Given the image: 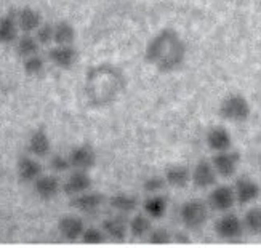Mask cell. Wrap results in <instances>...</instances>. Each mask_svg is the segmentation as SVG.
<instances>
[{
  "label": "cell",
  "mask_w": 261,
  "mask_h": 248,
  "mask_svg": "<svg viewBox=\"0 0 261 248\" xmlns=\"http://www.w3.org/2000/svg\"><path fill=\"white\" fill-rule=\"evenodd\" d=\"M208 204L203 200L192 199L185 202L179 208V219L186 229L196 231L200 229L208 219Z\"/></svg>",
  "instance_id": "277c9868"
},
{
  "label": "cell",
  "mask_w": 261,
  "mask_h": 248,
  "mask_svg": "<svg viewBox=\"0 0 261 248\" xmlns=\"http://www.w3.org/2000/svg\"><path fill=\"white\" fill-rule=\"evenodd\" d=\"M146 240L152 245H167L173 242V234L165 228H152Z\"/></svg>",
  "instance_id": "1f68e13d"
},
{
  "label": "cell",
  "mask_w": 261,
  "mask_h": 248,
  "mask_svg": "<svg viewBox=\"0 0 261 248\" xmlns=\"http://www.w3.org/2000/svg\"><path fill=\"white\" fill-rule=\"evenodd\" d=\"M167 179L165 176L161 175H152V176H147L144 181H143V190L146 194H159L167 187Z\"/></svg>",
  "instance_id": "f546056e"
},
{
  "label": "cell",
  "mask_w": 261,
  "mask_h": 248,
  "mask_svg": "<svg viewBox=\"0 0 261 248\" xmlns=\"http://www.w3.org/2000/svg\"><path fill=\"white\" fill-rule=\"evenodd\" d=\"M164 176L167 179V184L175 189H185L191 183V170L186 165H170L167 167Z\"/></svg>",
  "instance_id": "7402d4cb"
},
{
  "label": "cell",
  "mask_w": 261,
  "mask_h": 248,
  "mask_svg": "<svg viewBox=\"0 0 261 248\" xmlns=\"http://www.w3.org/2000/svg\"><path fill=\"white\" fill-rule=\"evenodd\" d=\"M22 69L28 75H40L45 69V60L37 53V54H32L28 56V58L22 60Z\"/></svg>",
  "instance_id": "f1b7e54d"
},
{
  "label": "cell",
  "mask_w": 261,
  "mask_h": 248,
  "mask_svg": "<svg viewBox=\"0 0 261 248\" xmlns=\"http://www.w3.org/2000/svg\"><path fill=\"white\" fill-rule=\"evenodd\" d=\"M212 163L220 178H232L237 172V168H239L241 154L236 151H231V149L215 152Z\"/></svg>",
  "instance_id": "9c48e42d"
},
{
  "label": "cell",
  "mask_w": 261,
  "mask_h": 248,
  "mask_svg": "<svg viewBox=\"0 0 261 248\" xmlns=\"http://www.w3.org/2000/svg\"><path fill=\"white\" fill-rule=\"evenodd\" d=\"M71 165L75 170H92L96 163V152L90 144H81L69 152Z\"/></svg>",
  "instance_id": "4fadbf2b"
},
{
  "label": "cell",
  "mask_w": 261,
  "mask_h": 248,
  "mask_svg": "<svg viewBox=\"0 0 261 248\" xmlns=\"http://www.w3.org/2000/svg\"><path fill=\"white\" fill-rule=\"evenodd\" d=\"M167 210H168V202L161 194H149V197L143 202V211L152 219L164 218Z\"/></svg>",
  "instance_id": "603a6c76"
},
{
  "label": "cell",
  "mask_w": 261,
  "mask_h": 248,
  "mask_svg": "<svg viewBox=\"0 0 261 248\" xmlns=\"http://www.w3.org/2000/svg\"><path fill=\"white\" fill-rule=\"evenodd\" d=\"M242 221L247 232H250L253 235H261V207L248 208Z\"/></svg>",
  "instance_id": "83f0119b"
},
{
  "label": "cell",
  "mask_w": 261,
  "mask_h": 248,
  "mask_svg": "<svg viewBox=\"0 0 261 248\" xmlns=\"http://www.w3.org/2000/svg\"><path fill=\"white\" fill-rule=\"evenodd\" d=\"M85 231V223L81 216L75 215H63L58 219V232L67 242H77L82 239Z\"/></svg>",
  "instance_id": "8fae6325"
},
{
  "label": "cell",
  "mask_w": 261,
  "mask_h": 248,
  "mask_svg": "<svg viewBox=\"0 0 261 248\" xmlns=\"http://www.w3.org/2000/svg\"><path fill=\"white\" fill-rule=\"evenodd\" d=\"M218 114L228 122L242 123V122H247L248 117H250L252 107L244 95L232 93L221 101V104L218 107Z\"/></svg>",
  "instance_id": "3957f363"
},
{
  "label": "cell",
  "mask_w": 261,
  "mask_h": 248,
  "mask_svg": "<svg viewBox=\"0 0 261 248\" xmlns=\"http://www.w3.org/2000/svg\"><path fill=\"white\" fill-rule=\"evenodd\" d=\"M18 18L16 13L10 11V13L0 16V45H10L18 40Z\"/></svg>",
  "instance_id": "ffe728a7"
},
{
  "label": "cell",
  "mask_w": 261,
  "mask_h": 248,
  "mask_svg": "<svg viewBox=\"0 0 261 248\" xmlns=\"http://www.w3.org/2000/svg\"><path fill=\"white\" fill-rule=\"evenodd\" d=\"M128 229L135 239H146L152 231V218H149L146 213H138L128 219Z\"/></svg>",
  "instance_id": "cb8c5ba5"
},
{
  "label": "cell",
  "mask_w": 261,
  "mask_h": 248,
  "mask_svg": "<svg viewBox=\"0 0 261 248\" xmlns=\"http://www.w3.org/2000/svg\"><path fill=\"white\" fill-rule=\"evenodd\" d=\"M36 39L40 45H50L55 42V24L50 22H42L40 27L36 31Z\"/></svg>",
  "instance_id": "d6a6232c"
},
{
  "label": "cell",
  "mask_w": 261,
  "mask_h": 248,
  "mask_svg": "<svg viewBox=\"0 0 261 248\" xmlns=\"http://www.w3.org/2000/svg\"><path fill=\"white\" fill-rule=\"evenodd\" d=\"M109 205L122 215H128L138 208V199L127 192H117L109 199Z\"/></svg>",
  "instance_id": "d4e9b609"
},
{
  "label": "cell",
  "mask_w": 261,
  "mask_h": 248,
  "mask_svg": "<svg viewBox=\"0 0 261 248\" xmlns=\"http://www.w3.org/2000/svg\"><path fill=\"white\" fill-rule=\"evenodd\" d=\"M28 151L34 157H47L51 151V140L43 128H37L31 133L28 140Z\"/></svg>",
  "instance_id": "d6986e66"
},
{
  "label": "cell",
  "mask_w": 261,
  "mask_h": 248,
  "mask_svg": "<svg viewBox=\"0 0 261 248\" xmlns=\"http://www.w3.org/2000/svg\"><path fill=\"white\" fill-rule=\"evenodd\" d=\"M50 168L55 173H64L67 172L69 168H72L71 160H69V155H63V154H55L51 155L50 159Z\"/></svg>",
  "instance_id": "836d02e7"
},
{
  "label": "cell",
  "mask_w": 261,
  "mask_h": 248,
  "mask_svg": "<svg viewBox=\"0 0 261 248\" xmlns=\"http://www.w3.org/2000/svg\"><path fill=\"white\" fill-rule=\"evenodd\" d=\"M207 204H208L210 210H213V211H218V213L231 211L234 208V205L237 204L234 187L226 186V184L215 186L207 197Z\"/></svg>",
  "instance_id": "8992f818"
},
{
  "label": "cell",
  "mask_w": 261,
  "mask_h": 248,
  "mask_svg": "<svg viewBox=\"0 0 261 248\" xmlns=\"http://www.w3.org/2000/svg\"><path fill=\"white\" fill-rule=\"evenodd\" d=\"M232 187L236 192L237 204H241V205H250L253 202H256L261 196V186L253 178H248V176L237 178Z\"/></svg>",
  "instance_id": "ba28073f"
},
{
  "label": "cell",
  "mask_w": 261,
  "mask_h": 248,
  "mask_svg": "<svg viewBox=\"0 0 261 248\" xmlns=\"http://www.w3.org/2000/svg\"><path fill=\"white\" fill-rule=\"evenodd\" d=\"M106 197L98 192V190H85L82 194H77L71 197V207L75 208L77 211L85 213V215H92L96 213L101 207L105 205Z\"/></svg>",
  "instance_id": "30bf717a"
},
{
  "label": "cell",
  "mask_w": 261,
  "mask_h": 248,
  "mask_svg": "<svg viewBox=\"0 0 261 248\" xmlns=\"http://www.w3.org/2000/svg\"><path fill=\"white\" fill-rule=\"evenodd\" d=\"M42 163L31 155H22L16 165V175L21 183H34L42 176Z\"/></svg>",
  "instance_id": "e0dca14e"
},
{
  "label": "cell",
  "mask_w": 261,
  "mask_h": 248,
  "mask_svg": "<svg viewBox=\"0 0 261 248\" xmlns=\"http://www.w3.org/2000/svg\"><path fill=\"white\" fill-rule=\"evenodd\" d=\"M32 184L34 192L40 200H53L63 190V184L60 183V179L51 175H42Z\"/></svg>",
  "instance_id": "5bb4252c"
},
{
  "label": "cell",
  "mask_w": 261,
  "mask_h": 248,
  "mask_svg": "<svg viewBox=\"0 0 261 248\" xmlns=\"http://www.w3.org/2000/svg\"><path fill=\"white\" fill-rule=\"evenodd\" d=\"M215 234L218 235L223 240H237L242 237V234L245 231L244 221L236 215V213L226 211L221 213V216L215 221Z\"/></svg>",
  "instance_id": "5b68a950"
},
{
  "label": "cell",
  "mask_w": 261,
  "mask_h": 248,
  "mask_svg": "<svg viewBox=\"0 0 261 248\" xmlns=\"http://www.w3.org/2000/svg\"><path fill=\"white\" fill-rule=\"evenodd\" d=\"M93 186L92 176L88 175L87 170H75L67 176V179L63 183V192L69 197H74L77 194H82L85 190H90Z\"/></svg>",
  "instance_id": "7c38bea8"
},
{
  "label": "cell",
  "mask_w": 261,
  "mask_h": 248,
  "mask_svg": "<svg viewBox=\"0 0 261 248\" xmlns=\"http://www.w3.org/2000/svg\"><path fill=\"white\" fill-rule=\"evenodd\" d=\"M205 143L213 152L229 151L232 148V136L228 128H224L223 125H215L207 131Z\"/></svg>",
  "instance_id": "2e32d148"
},
{
  "label": "cell",
  "mask_w": 261,
  "mask_h": 248,
  "mask_svg": "<svg viewBox=\"0 0 261 248\" xmlns=\"http://www.w3.org/2000/svg\"><path fill=\"white\" fill-rule=\"evenodd\" d=\"M125 88L123 72L114 64H96L85 74V95L95 107L111 106Z\"/></svg>",
  "instance_id": "7a4b0ae2"
},
{
  "label": "cell",
  "mask_w": 261,
  "mask_h": 248,
  "mask_svg": "<svg viewBox=\"0 0 261 248\" xmlns=\"http://www.w3.org/2000/svg\"><path fill=\"white\" fill-rule=\"evenodd\" d=\"M81 240L84 243H88V245H99V243H105L108 240V235L105 234L103 228L90 226V228H85Z\"/></svg>",
  "instance_id": "4dcf8cb0"
},
{
  "label": "cell",
  "mask_w": 261,
  "mask_h": 248,
  "mask_svg": "<svg viewBox=\"0 0 261 248\" xmlns=\"http://www.w3.org/2000/svg\"><path fill=\"white\" fill-rule=\"evenodd\" d=\"M105 234L108 235V240L112 242H125L127 235L130 234L128 229V221L123 219L122 216H109L103 223H101Z\"/></svg>",
  "instance_id": "ac0fdd59"
},
{
  "label": "cell",
  "mask_w": 261,
  "mask_h": 248,
  "mask_svg": "<svg viewBox=\"0 0 261 248\" xmlns=\"http://www.w3.org/2000/svg\"><path fill=\"white\" fill-rule=\"evenodd\" d=\"M77 58L79 53L74 45H56L48 51V60L60 69H71L77 63Z\"/></svg>",
  "instance_id": "9a60e30c"
},
{
  "label": "cell",
  "mask_w": 261,
  "mask_h": 248,
  "mask_svg": "<svg viewBox=\"0 0 261 248\" xmlns=\"http://www.w3.org/2000/svg\"><path fill=\"white\" fill-rule=\"evenodd\" d=\"M144 61L159 72H173L186 61V43L173 27H164L146 45Z\"/></svg>",
  "instance_id": "6da1fadb"
},
{
  "label": "cell",
  "mask_w": 261,
  "mask_h": 248,
  "mask_svg": "<svg viewBox=\"0 0 261 248\" xmlns=\"http://www.w3.org/2000/svg\"><path fill=\"white\" fill-rule=\"evenodd\" d=\"M16 18H18V26L19 31L22 34H32L36 32L40 24H42V15L39 13L37 10H34L31 7H24L21 8L19 11H16Z\"/></svg>",
  "instance_id": "44dd1931"
},
{
  "label": "cell",
  "mask_w": 261,
  "mask_h": 248,
  "mask_svg": "<svg viewBox=\"0 0 261 248\" xmlns=\"http://www.w3.org/2000/svg\"><path fill=\"white\" fill-rule=\"evenodd\" d=\"M39 47L40 43L36 39V36H31V34H22L21 37H18V40L15 42V48L19 58H28V56L37 54L39 53Z\"/></svg>",
  "instance_id": "484cf974"
},
{
  "label": "cell",
  "mask_w": 261,
  "mask_h": 248,
  "mask_svg": "<svg viewBox=\"0 0 261 248\" xmlns=\"http://www.w3.org/2000/svg\"><path fill=\"white\" fill-rule=\"evenodd\" d=\"M75 27L69 21H60L55 24V42L56 45H74Z\"/></svg>",
  "instance_id": "4316f807"
},
{
  "label": "cell",
  "mask_w": 261,
  "mask_h": 248,
  "mask_svg": "<svg viewBox=\"0 0 261 248\" xmlns=\"http://www.w3.org/2000/svg\"><path fill=\"white\" fill-rule=\"evenodd\" d=\"M218 173L210 160H199L194 168L191 170V183L197 189H210L217 186L218 183Z\"/></svg>",
  "instance_id": "52a82bcc"
}]
</instances>
